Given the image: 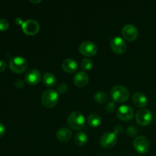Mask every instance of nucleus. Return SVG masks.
Returning a JSON list of instances; mask_svg holds the SVG:
<instances>
[{"mask_svg":"<svg viewBox=\"0 0 156 156\" xmlns=\"http://www.w3.org/2000/svg\"><path fill=\"white\" fill-rule=\"evenodd\" d=\"M69 126L75 130H81L85 125V120L83 114L79 111H73L67 118Z\"/></svg>","mask_w":156,"mask_h":156,"instance_id":"1","label":"nucleus"},{"mask_svg":"<svg viewBox=\"0 0 156 156\" xmlns=\"http://www.w3.org/2000/svg\"><path fill=\"white\" fill-rule=\"evenodd\" d=\"M88 122L91 127H98L101 123V117L96 113L90 114L88 117Z\"/></svg>","mask_w":156,"mask_h":156,"instance_id":"19","label":"nucleus"},{"mask_svg":"<svg viewBox=\"0 0 156 156\" xmlns=\"http://www.w3.org/2000/svg\"><path fill=\"white\" fill-rule=\"evenodd\" d=\"M6 132V129H5V126L3 123H0V139L2 138L4 136V135L5 134Z\"/></svg>","mask_w":156,"mask_h":156,"instance_id":"27","label":"nucleus"},{"mask_svg":"<svg viewBox=\"0 0 156 156\" xmlns=\"http://www.w3.org/2000/svg\"><path fill=\"white\" fill-rule=\"evenodd\" d=\"M79 50L82 55L85 56H92L96 54L98 51V47L92 41H84L79 45Z\"/></svg>","mask_w":156,"mask_h":156,"instance_id":"7","label":"nucleus"},{"mask_svg":"<svg viewBox=\"0 0 156 156\" xmlns=\"http://www.w3.org/2000/svg\"><path fill=\"white\" fill-rule=\"evenodd\" d=\"M6 66H7V64H6L5 61L3 60V59H0V73L5 71Z\"/></svg>","mask_w":156,"mask_h":156,"instance_id":"28","label":"nucleus"},{"mask_svg":"<svg viewBox=\"0 0 156 156\" xmlns=\"http://www.w3.org/2000/svg\"><path fill=\"white\" fill-rule=\"evenodd\" d=\"M94 100L99 104L105 103L108 99V94H107V93L102 91L96 92L95 94H94Z\"/></svg>","mask_w":156,"mask_h":156,"instance_id":"21","label":"nucleus"},{"mask_svg":"<svg viewBox=\"0 0 156 156\" xmlns=\"http://www.w3.org/2000/svg\"><path fill=\"white\" fill-rule=\"evenodd\" d=\"M9 66L13 73L20 74V73H24L27 69L28 66V62L27 59L22 56H15L11 59L9 62Z\"/></svg>","mask_w":156,"mask_h":156,"instance_id":"4","label":"nucleus"},{"mask_svg":"<svg viewBox=\"0 0 156 156\" xmlns=\"http://www.w3.org/2000/svg\"><path fill=\"white\" fill-rule=\"evenodd\" d=\"M88 141V136L85 132H79L75 136V142L79 146H82Z\"/></svg>","mask_w":156,"mask_h":156,"instance_id":"20","label":"nucleus"},{"mask_svg":"<svg viewBox=\"0 0 156 156\" xmlns=\"http://www.w3.org/2000/svg\"><path fill=\"white\" fill-rule=\"evenodd\" d=\"M134 111L129 105H122L117 111V116L123 121H128L133 117Z\"/></svg>","mask_w":156,"mask_h":156,"instance_id":"11","label":"nucleus"},{"mask_svg":"<svg viewBox=\"0 0 156 156\" xmlns=\"http://www.w3.org/2000/svg\"><path fill=\"white\" fill-rule=\"evenodd\" d=\"M117 134L113 132H107L101 136L100 140V144L105 149L112 148L117 143Z\"/></svg>","mask_w":156,"mask_h":156,"instance_id":"9","label":"nucleus"},{"mask_svg":"<svg viewBox=\"0 0 156 156\" xmlns=\"http://www.w3.org/2000/svg\"><path fill=\"white\" fill-rule=\"evenodd\" d=\"M62 67L65 72L68 73H73L77 70L78 63L73 59H66L62 61Z\"/></svg>","mask_w":156,"mask_h":156,"instance_id":"16","label":"nucleus"},{"mask_svg":"<svg viewBox=\"0 0 156 156\" xmlns=\"http://www.w3.org/2000/svg\"><path fill=\"white\" fill-rule=\"evenodd\" d=\"M9 27V22L5 18H0V31H6Z\"/></svg>","mask_w":156,"mask_h":156,"instance_id":"23","label":"nucleus"},{"mask_svg":"<svg viewBox=\"0 0 156 156\" xmlns=\"http://www.w3.org/2000/svg\"><path fill=\"white\" fill-rule=\"evenodd\" d=\"M88 81H89V77L85 72H78L75 74L74 78H73V82L75 85L79 88H83L86 86L87 84L88 83Z\"/></svg>","mask_w":156,"mask_h":156,"instance_id":"14","label":"nucleus"},{"mask_svg":"<svg viewBox=\"0 0 156 156\" xmlns=\"http://www.w3.org/2000/svg\"><path fill=\"white\" fill-rule=\"evenodd\" d=\"M15 22H16V24H21V25H22V24H23V23H24V21H23L22 20H21V18H15Z\"/></svg>","mask_w":156,"mask_h":156,"instance_id":"31","label":"nucleus"},{"mask_svg":"<svg viewBox=\"0 0 156 156\" xmlns=\"http://www.w3.org/2000/svg\"><path fill=\"white\" fill-rule=\"evenodd\" d=\"M41 73L39 70L32 69L24 76V81L30 85H35L41 82Z\"/></svg>","mask_w":156,"mask_h":156,"instance_id":"13","label":"nucleus"},{"mask_svg":"<svg viewBox=\"0 0 156 156\" xmlns=\"http://www.w3.org/2000/svg\"><path fill=\"white\" fill-rule=\"evenodd\" d=\"M59 101V94L53 89L46 90L41 95V103L45 108H53Z\"/></svg>","mask_w":156,"mask_h":156,"instance_id":"2","label":"nucleus"},{"mask_svg":"<svg viewBox=\"0 0 156 156\" xmlns=\"http://www.w3.org/2000/svg\"><path fill=\"white\" fill-rule=\"evenodd\" d=\"M21 27H22L24 33H25L27 35H30V36L35 35L40 30V25L37 21L32 19L24 21Z\"/></svg>","mask_w":156,"mask_h":156,"instance_id":"10","label":"nucleus"},{"mask_svg":"<svg viewBox=\"0 0 156 156\" xmlns=\"http://www.w3.org/2000/svg\"><path fill=\"white\" fill-rule=\"evenodd\" d=\"M111 47L114 53H117V54H121L126 51V44L123 38L117 36L111 40Z\"/></svg>","mask_w":156,"mask_h":156,"instance_id":"12","label":"nucleus"},{"mask_svg":"<svg viewBox=\"0 0 156 156\" xmlns=\"http://www.w3.org/2000/svg\"><path fill=\"white\" fill-rule=\"evenodd\" d=\"M57 90L59 93H61V94H63V93L66 92L67 90H68V85H67V84H66V83L60 84V85L58 86Z\"/></svg>","mask_w":156,"mask_h":156,"instance_id":"26","label":"nucleus"},{"mask_svg":"<svg viewBox=\"0 0 156 156\" xmlns=\"http://www.w3.org/2000/svg\"><path fill=\"white\" fill-rule=\"evenodd\" d=\"M43 82H44V84L46 86L52 88L56 83V76L52 73H44V76H43Z\"/></svg>","mask_w":156,"mask_h":156,"instance_id":"18","label":"nucleus"},{"mask_svg":"<svg viewBox=\"0 0 156 156\" xmlns=\"http://www.w3.org/2000/svg\"><path fill=\"white\" fill-rule=\"evenodd\" d=\"M81 66H82V68L83 69L89 70L92 68L93 62L91 59H89V58H85V59H82Z\"/></svg>","mask_w":156,"mask_h":156,"instance_id":"22","label":"nucleus"},{"mask_svg":"<svg viewBox=\"0 0 156 156\" xmlns=\"http://www.w3.org/2000/svg\"><path fill=\"white\" fill-rule=\"evenodd\" d=\"M29 2H31V3H34V4H35V3H36V4H37V3L41 2V0H37V1H33V0H30V1H29Z\"/></svg>","mask_w":156,"mask_h":156,"instance_id":"32","label":"nucleus"},{"mask_svg":"<svg viewBox=\"0 0 156 156\" xmlns=\"http://www.w3.org/2000/svg\"><path fill=\"white\" fill-rule=\"evenodd\" d=\"M123 126L121 125H117V126L114 127V133L115 134H120L123 132Z\"/></svg>","mask_w":156,"mask_h":156,"instance_id":"29","label":"nucleus"},{"mask_svg":"<svg viewBox=\"0 0 156 156\" xmlns=\"http://www.w3.org/2000/svg\"><path fill=\"white\" fill-rule=\"evenodd\" d=\"M133 146L137 152L146 154L149 149V141L144 136H139L133 140Z\"/></svg>","mask_w":156,"mask_h":156,"instance_id":"5","label":"nucleus"},{"mask_svg":"<svg viewBox=\"0 0 156 156\" xmlns=\"http://www.w3.org/2000/svg\"><path fill=\"white\" fill-rule=\"evenodd\" d=\"M137 133H138V130H137L136 127H135L133 126H129L126 129V134L130 137H133L135 136H136Z\"/></svg>","mask_w":156,"mask_h":156,"instance_id":"24","label":"nucleus"},{"mask_svg":"<svg viewBox=\"0 0 156 156\" xmlns=\"http://www.w3.org/2000/svg\"><path fill=\"white\" fill-rule=\"evenodd\" d=\"M136 120L141 126H147L152 120V112L146 108L139 110L136 115Z\"/></svg>","mask_w":156,"mask_h":156,"instance_id":"6","label":"nucleus"},{"mask_svg":"<svg viewBox=\"0 0 156 156\" xmlns=\"http://www.w3.org/2000/svg\"><path fill=\"white\" fill-rule=\"evenodd\" d=\"M105 109L108 112L112 113L114 112V110L116 109V105L114 101H110L109 103H108L106 105V107H105Z\"/></svg>","mask_w":156,"mask_h":156,"instance_id":"25","label":"nucleus"},{"mask_svg":"<svg viewBox=\"0 0 156 156\" xmlns=\"http://www.w3.org/2000/svg\"><path fill=\"white\" fill-rule=\"evenodd\" d=\"M15 85L16 88H21L24 87V82H23L22 80H17L16 82H15Z\"/></svg>","mask_w":156,"mask_h":156,"instance_id":"30","label":"nucleus"},{"mask_svg":"<svg viewBox=\"0 0 156 156\" xmlns=\"http://www.w3.org/2000/svg\"><path fill=\"white\" fill-rule=\"evenodd\" d=\"M122 34L126 41H133L138 37L139 30L133 24H127L123 26L122 29Z\"/></svg>","mask_w":156,"mask_h":156,"instance_id":"8","label":"nucleus"},{"mask_svg":"<svg viewBox=\"0 0 156 156\" xmlns=\"http://www.w3.org/2000/svg\"><path fill=\"white\" fill-rule=\"evenodd\" d=\"M111 96L114 102H124L129 97V90L123 85H115L111 88Z\"/></svg>","mask_w":156,"mask_h":156,"instance_id":"3","label":"nucleus"},{"mask_svg":"<svg viewBox=\"0 0 156 156\" xmlns=\"http://www.w3.org/2000/svg\"><path fill=\"white\" fill-rule=\"evenodd\" d=\"M56 135L59 140L62 142H66L71 139L72 131L69 129H68V128L62 127L58 129Z\"/></svg>","mask_w":156,"mask_h":156,"instance_id":"17","label":"nucleus"},{"mask_svg":"<svg viewBox=\"0 0 156 156\" xmlns=\"http://www.w3.org/2000/svg\"><path fill=\"white\" fill-rule=\"evenodd\" d=\"M132 100L135 106L138 108H144L148 103L147 97L142 92H136L133 95Z\"/></svg>","mask_w":156,"mask_h":156,"instance_id":"15","label":"nucleus"}]
</instances>
